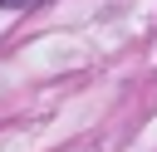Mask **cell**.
I'll return each mask as SVG.
<instances>
[{"label": "cell", "instance_id": "6da1fadb", "mask_svg": "<svg viewBox=\"0 0 157 152\" xmlns=\"http://www.w3.org/2000/svg\"><path fill=\"white\" fill-rule=\"evenodd\" d=\"M25 5H34V0H0V10H25Z\"/></svg>", "mask_w": 157, "mask_h": 152}]
</instances>
